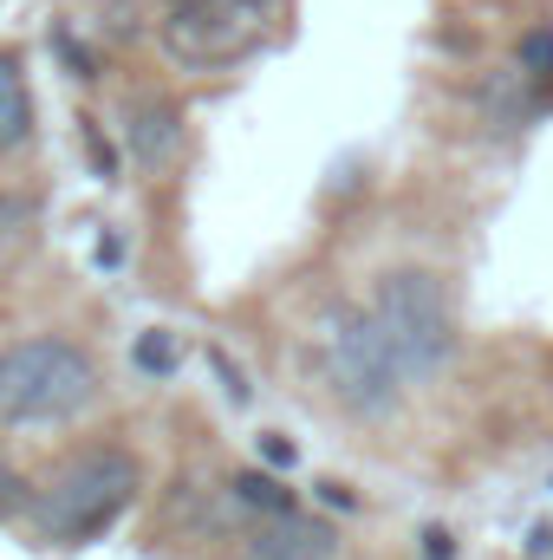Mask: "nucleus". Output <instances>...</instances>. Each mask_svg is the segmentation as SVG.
Returning a JSON list of instances; mask_svg holds the SVG:
<instances>
[{"mask_svg": "<svg viewBox=\"0 0 553 560\" xmlns=\"http://www.w3.org/2000/svg\"><path fill=\"white\" fill-rule=\"evenodd\" d=\"M143 365H169V346L163 339H143Z\"/></svg>", "mask_w": 553, "mask_h": 560, "instance_id": "obj_13", "label": "nucleus"}, {"mask_svg": "<svg viewBox=\"0 0 553 560\" xmlns=\"http://www.w3.org/2000/svg\"><path fill=\"white\" fill-rule=\"evenodd\" d=\"M20 222H26V202H20V196H0V242H7Z\"/></svg>", "mask_w": 553, "mask_h": 560, "instance_id": "obj_12", "label": "nucleus"}, {"mask_svg": "<svg viewBox=\"0 0 553 560\" xmlns=\"http://www.w3.org/2000/svg\"><path fill=\"white\" fill-rule=\"evenodd\" d=\"M280 0H163V52L176 66H235L274 33Z\"/></svg>", "mask_w": 553, "mask_h": 560, "instance_id": "obj_5", "label": "nucleus"}, {"mask_svg": "<svg viewBox=\"0 0 553 560\" xmlns=\"http://www.w3.org/2000/svg\"><path fill=\"white\" fill-rule=\"evenodd\" d=\"M521 79L534 85V98H548V85H553V26L521 33Z\"/></svg>", "mask_w": 553, "mask_h": 560, "instance_id": "obj_9", "label": "nucleus"}, {"mask_svg": "<svg viewBox=\"0 0 553 560\" xmlns=\"http://www.w3.org/2000/svg\"><path fill=\"white\" fill-rule=\"evenodd\" d=\"M33 138V92H26V66L13 52H0V156H13Z\"/></svg>", "mask_w": 553, "mask_h": 560, "instance_id": "obj_8", "label": "nucleus"}, {"mask_svg": "<svg viewBox=\"0 0 553 560\" xmlns=\"http://www.w3.org/2000/svg\"><path fill=\"white\" fill-rule=\"evenodd\" d=\"M138 482H143V469H138L131 450H85V456H72V463L39 489L33 522H39L46 541L85 548V541H98V535L131 509Z\"/></svg>", "mask_w": 553, "mask_h": 560, "instance_id": "obj_3", "label": "nucleus"}, {"mask_svg": "<svg viewBox=\"0 0 553 560\" xmlns=\"http://www.w3.org/2000/svg\"><path fill=\"white\" fill-rule=\"evenodd\" d=\"M365 313H372V326H378V339H385V352H391V365H398L404 385H423V378H436L449 365V352H456V313H449V293H443V280L430 275V268H391V275H378Z\"/></svg>", "mask_w": 553, "mask_h": 560, "instance_id": "obj_1", "label": "nucleus"}, {"mask_svg": "<svg viewBox=\"0 0 553 560\" xmlns=\"http://www.w3.org/2000/svg\"><path fill=\"white\" fill-rule=\"evenodd\" d=\"M332 555H339V535H332V522H319V515H299V509L268 515V528L248 541V560H332Z\"/></svg>", "mask_w": 553, "mask_h": 560, "instance_id": "obj_6", "label": "nucleus"}, {"mask_svg": "<svg viewBox=\"0 0 553 560\" xmlns=\"http://www.w3.org/2000/svg\"><path fill=\"white\" fill-rule=\"evenodd\" d=\"M131 156L138 163H150V170H163L176 150H183V112L169 105V98H138L131 105Z\"/></svg>", "mask_w": 553, "mask_h": 560, "instance_id": "obj_7", "label": "nucleus"}, {"mask_svg": "<svg viewBox=\"0 0 553 560\" xmlns=\"http://www.w3.org/2000/svg\"><path fill=\"white\" fill-rule=\"evenodd\" d=\"M235 502H248V509H261V515H286V509H293V495L280 489L274 476H261V469L235 476Z\"/></svg>", "mask_w": 553, "mask_h": 560, "instance_id": "obj_10", "label": "nucleus"}, {"mask_svg": "<svg viewBox=\"0 0 553 560\" xmlns=\"http://www.w3.org/2000/svg\"><path fill=\"white\" fill-rule=\"evenodd\" d=\"M20 495H26V482L0 463V515H13V509H20Z\"/></svg>", "mask_w": 553, "mask_h": 560, "instance_id": "obj_11", "label": "nucleus"}, {"mask_svg": "<svg viewBox=\"0 0 553 560\" xmlns=\"http://www.w3.org/2000/svg\"><path fill=\"white\" fill-rule=\"evenodd\" d=\"M528 560H553V555H528Z\"/></svg>", "mask_w": 553, "mask_h": 560, "instance_id": "obj_14", "label": "nucleus"}, {"mask_svg": "<svg viewBox=\"0 0 553 560\" xmlns=\"http://www.w3.org/2000/svg\"><path fill=\"white\" fill-rule=\"evenodd\" d=\"M98 405V359L72 339L0 346V423H66Z\"/></svg>", "mask_w": 553, "mask_h": 560, "instance_id": "obj_2", "label": "nucleus"}, {"mask_svg": "<svg viewBox=\"0 0 553 560\" xmlns=\"http://www.w3.org/2000/svg\"><path fill=\"white\" fill-rule=\"evenodd\" d=\"M319 365H326L332 398L352 418H385L404 398V378H398V365H391V352H385L365 306H332L319 319Z\"/></svg>", "mask_w": 553, "mask_h": 560, "instance_id": "obj_4", "label": "nucleus"}]
</instances>
